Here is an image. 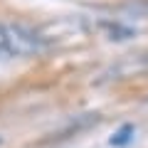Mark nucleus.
I'll use <instances>...</instances> for the list:
<instances>
[{
  "mask_svg": "<svg viewBox=\"0 0 148 148\" xmlns=\"http://www.w3.org/2000/svg\"><path fill=\"white\" fill-rule=\"evenodd\" d=\"M47 49V40L20 22H0V57H37Z\"/></svg>",
  "mask_w": 148,
  "mask_h": 148,
  "instance_id": "f257e3e1",
  "label": "nucleus"
}]
</instances>
